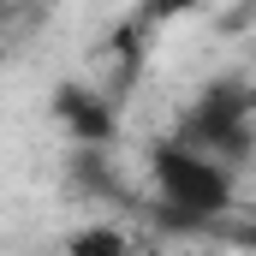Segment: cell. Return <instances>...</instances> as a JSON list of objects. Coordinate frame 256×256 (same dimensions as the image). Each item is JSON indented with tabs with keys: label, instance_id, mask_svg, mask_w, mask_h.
Here are the masks:
<instances>
[{
	"label": "cell",
	"instance_id": "6da1fadb",
	"mask_svg": "<svg viewBox=\"0 0 256 256\" xmlns=\"http://www.w3.org/2000/svg\"><path fill=\"white\" fill-rule=\"evenodd\" d=\"M149 185H155V214L179 232H202L208 220H220L238 196V167H226L220 155L196 149L185 137H167L149 149Z\"/></svg>",
	"mask_w": 256,
	"mask_h": 256
},
{
	"label": "cell",
	"instance_id": "7a4b0ae2",
	"mask_svg": "<svg viewBox=\"0 0 256 256\" xmlns=\"http://www.w3.org/2000/svg\"><path fill=\"white\" fill-rule=\"evenodd\" d=\"M250 114H256L250 84L244 78H214L191 108H185V120H179L173 137H185L196 149L220 155L226 167H244L250 161Z\"/></svg>",
	"mask_w": 256,
	"mask_h": 256
},
{
	"label": "cell",
	"instance_id": "3957f363",
	"mask_svg": "<svg viewBox=\"0 0 256 256\" xmlns=\"http://www.w3.org/2000/svg\"><path fill=\"white\" fill-rule=\"evenodd\" d=\"M54 114H60V126L72 131V137H84V143H108V137H114L108 102H102L96 90H84V84H66L60 96H54Z\"/></svg>",
	"mask_w": 256,
	"mask_h": 256
},
{
	"label": "cell",
	"instance_id": "277c9868",
	"mask_svg": "<svg viewBox=\"0 0 256 256\" xmlns=\"http://www.w3.org/2000/svg\"><path fill=\"white\" fill-rule=\"evenodd\" d=\"M72 250H126V238H120V232H114V226H96V232H78V238H72Z\"/></svg>",
	"mask_w": 256,
	"mask_h": 256
}]
</instances>
